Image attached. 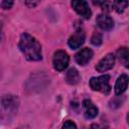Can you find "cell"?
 I'll use <instances>...</instances> for the list:
<instances>
[{
  "mask_svg": "<svg viewBox=\"0 0 129 129\" xmlns=\"http://www.w3.org/2000/svg\"><path fill=\"white\" fill-rule=\"evenodd\" d=\"M19 48L28 60H40L42 58L40 43L30 34L23 33L19 40Z\"/></svg>",
  "mask_w": 129,
  "mask_h": 129,
  "instance_id": "1",
  "label": "cell"
},
{
  "mask_svg": "<svg viewBox=\"0 0 129 129\" xmlns=\"http://www.w3.org/2000/svg\"><path fill=\"white\" fill-rule=\"evenodd\" d=\"M110 76L103 75L100 77H94L90 80V87L94 91L102 92L104 94H109L111 91V86L109 84Z\"/></svg>",
  "mask_w": 129,
  "mask_h": 129,
  "instance_id": "2",
  "label": "cell"
},
{
  "mask_svg": "<svg viewBox=\"0 0 129 129\" xmlns=\"http://www.w3.org/2000/svg\"><path fill=\"white\" fill-rule=\"evenodd\" d=\"M69 60H70V57H69V55H68V53L66 51L57 50L53 54V59H52L53 68L56 71L61 72V71H63L68 67Z\"/></svg>",
  "mask_w": 129,
  "mask_h": 129,
  "instance_id": "3",
  "label": "cell"
},
{
  "mask_svg": "<svg viewBox=\"0 0 129 129\" xmlns=\"http://www.w3.org/2000/svg\"><path fill=\"white\" fill-rule=\"evenodd\" d=\"M72 6L75 9V11L82 17H84L86 19H89L91 17L92 11H91L89 4L86 0H73Z\"/></svg>",
  "mask_w": 129,
  "mask_h": 129,
  "instance_id": "4",
  "label": "cell"
},
{
  "mask_svg": "<svg viewBox=\"0 0 129 129\" xmlns=\"http://www.w3.org/2000/svg\"><path fill=\"white\" fill-rule=\"evenodd\" d=\"M114 63H115V56L112 53H108L98 62V64L96 66V70L100 73H104L112 69Z\"/></svg>",
  "mask_w": 129,
  "mask_h": 129,
  "instance_id": "5",
  "label": "cell"
},
{
  "mask_svg": "<svg viewBox=\"0 0 129 129\" xmlns=\"http://www.w3.org/2000/svg\"><path fill=\"white\" fill-rule=\"evenodd\" d=\"M85 38H86V35H85V32L81 29L77 30L69 39L68 43H69V46L72 48V49H77L79 48L84 42H85Z\"/></svg>",
  "mask_w": 129,
  "mask_h": 129,
  "instance_id": "6",
  "label": "cell"
},
{
  "mask_svg": "<svg viewBox=\"0 0 129 129\" xmlns=\"http://www.w3.org/2000/svg\"><path fill=\"white\" fill-rule=\"evenodd\" d=\"M92 56H93V50L91 48H83L75 55V59L80 66H86L91 60Z\"/></svg>",
  "mask_w": 129,
  "mask_h": 129,
  "instance_id": "7",
  "label": "cell"
},
{
  "mask_svg": "<svg viewBox=\"0 0 129 129\" xmlns=\"http://www.w3.org/2000/svg\"><path fill=\"white\" fill-rule=\"evenodd\" d=\"M96 21H97L98 26L103 30H110V29H112V27L114 25L113 19L107 14H100L97 17Z\"/></svg>",
  "mask_w": 129,
  "mask_h": 129,
  "instance_id": "8",
  "label": "cell"
},
{
  "mask_svg": "<svg viewBox=\"0 0 129 129\" xmlns=\"http://www.w3.org/2000/svg\"><path fill=\"white\" fill-rule=\"evenodd\" d=\"M83 107L85 111V117L87 119H93L98 115V108L90 100H84Z\"/></svg>",
  "mask_w": 129,
  "mask_h": 129,
  "instance_id": "9",
  "label": "cell"
},
{
  "mask_svg": "<svg viewBox=\"0 0 129 129\" xmlns=\"http://www.w3.org/2000/svg\"><path fill=\"white\" fill-rule=\"evenodd\" d=\"M127 86H128V77H127V75L123 74L118 78V80L115 84V94L117 96L122 95L126 91Z\"/></svg>",
  "mask_w": 129,
  "mask_h": 129,
  "instance_id": "10",
  "label": "cell"
},
{
  "mask_svg": "<svg viewBox=\"0 0 129 129\" xmlns=\"http://www.w3.org/2000/svg\"><path fill=\"white\" fill-rule=\"evenodd\" d=\"M81 80V76L79 74V72L76 69H70L67 74H66V81L68 84L70 85H76L80 82Z\"/></svg>",
  "mask_w": 129,
  "mask_h": 129,
  "instance_id": "11",
  "label": "cell"
},
{
  "mask_svg": "<svg viewBox=\"0 0 129 129\" xmlns=\"http://www.w3.org/2000/svg\"><path fill=\"white\" fill-rule=\"evenodd\" d=\"M2 104L6 110H14L18 106V100L14 96H5L2 99Z\"/></svg>",
  "mask_w": 129,
  "mask_h": 129,
  "instance_id": "12",
  "label": "cell"
},
{
  "mask_svg": "<svg viewBox=\"0 0 129 129\" xmlns=\"http://www.w3.org/2000/svg\"><path fill=\"white\" fill-rule=\"evenodd\" d=\"M129 54H128V49L127 47H122L118 50V57L120 61L127 68L128 67V61H129Z\"/></svg>",
  "mask_w": 129,
  "mask_h": 129,
  "instance_id": "13",
  "label": "cell"
},
{
  "mask_svg": "<svg viewBox=\"0 0 129 129\" xmlns=\"http://www.w3.org/2000/svg\"><path fill=\"white\" fill-rule=\"evenodd\" d=\"M128 6V0H115L114 1V7L117 12L121 13L123 12Z\"/></svg>",
  "mask_w": 129,
  "mask_h": 129,
  "instance_id": "14",
  "label": "cell"
},
{
  "mask_svg": "<svg viewBox=\"0 0 129 129\" xmlns=\"http://www.w3.org/2000/svg\"><path fill=\"white\" fill-rule=\"evenodd\" d=\"M102 40H103V37H102V34H101L100 32H95V33L93 34L92 38H91V42H92L94 45H96V46L100 45V44L102 43Z\"/></svg>",
  "mask_w": 129,
  "mask_h": 129,
  "instance_id": "15",
  "label": "cell"
},
{
  "mask_svg": "<svg viewBox=\"0 0 129 129\" xmlns=\"http://www.w3.org/2000/svg\"><path fill=\"white\" fill-rule=\"evenodd\" d=\"M13 2H14L13 0H3L1 3V6L4 9H10L13 6Z\"/></svg>",
  "mask_w": 129,
  "mask_h": 129,
  "instance_id": "16",
  "label": "cell"
},
{
  "mask_svg": "<svg viewBox=\"0 0 129 129\" xmlns=\"http://www.w3.org/2000/svg\"><path fill=\"white\" fill-rule=\"evenodd\" d=\"M62 128H77V125L73 121L68 120L62 124Z\"/></svg>",
  "mask_w": 129,
  "mask_h": 129,
  "instance_id": "17",
  "label": "cell"
},
{
  "mask_svg": "<svg viewBox=\"0 0 129 129\" xmlns=\"http://www.w3.org/2000/svg\"><path fill=\"white\" fill-rule=\"evenodd\" d=\"M40 0H26V5L29 7H35Z\"/></svg>",
  "mask_w": 129,
  "mask_h": 129,
  "instance_id": "18",
  "label": "cell"
},
{
  "mask_svg": "<svg viewBox=\"0 0 129 129\" xmlns=\"http://www.w3.org/2000/svg\"><path fill=\"white\" fill-rule=\"evenodd\" d=\"M92 1H93L94 5H97V6H102V5H104V4L106 3V1H107V0H92Z\"/></svg>",
  "mask_w": 129,
  "mask_h": 129,
  "instance_id": "19",
  "label": "cell"
},
{
  "mask_svg": "<svg viewBox=\"0 0 129 129\" xmlns=\"http://www.w3.org/2000/svg\"><path fill=\"white\" fill-rule=\"evenodd\" d=\"M0 37H1V26H0Z\"/></svg>",
  "mask_w": 129,
  "mask_h": 129,
  "instance_id": "20",
  "label": "cell"
}]
</instances>
